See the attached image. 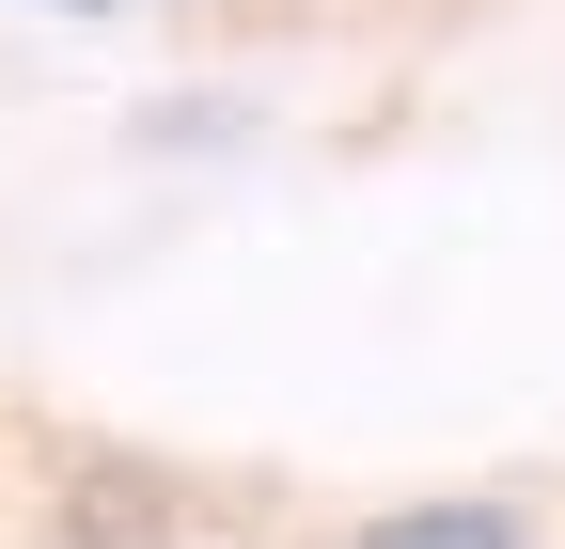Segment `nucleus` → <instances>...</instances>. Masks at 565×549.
Listing matches in <instances>:
<instances>
[{"label": "nucleus", "instance_id": "obj_2", "mask_svg": "<svg viewBox=\"0 0 565 549\" xmlns=\"http://www.w3.org/2000/svg\"><path fill=\"white\" fill-rule=\"evenodd\" d=\"M63 17H126V0H63Z\"/></svg>", "mask_w": 565, "mask_h": 549}, {"label": "nucleus", "instance_id": "obj_1", "mask_svg": "<svg viewBox=\"0 0 565 549\" xmlns=\"http://www.w3.org/2000/svg\"><path fill=\"white\" fill-rule=\"evenodd\" d=\"M345 549H534L519 503H393L377 534H345Z\"/></svg>", "mask_w": 565, "mask_h": 549}]
</instances>
